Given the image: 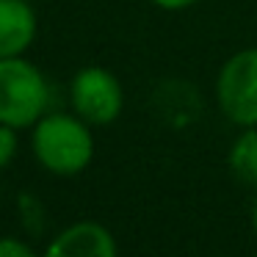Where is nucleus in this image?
<instances>
[{"mask_svg": "<svg viewBox=\"0 0 257 257\" xmlns=\"http://www.w3.org/2000/svg\"><path fill=\"white\" fill-rule=\"evenodd\" d=\"M232 177L246 188H257V127H240L227 152Z\"/></svg>", "mask_w": 257, "mask_h": 257, "instance_id": "7", "label": "nucleus"}, {"mask_svg": "<svg viewBox=\"0 0 257 257\" xmlns=\"http://www.w3.org/2000/svg\"><path fill=\"white\" fill-rule=\"evenodd\" d=\"M0 257H42V254H36V249L28 246L25 240L6 235V238H0Z\"/></svg>", "mask_w": 257, "mask_h": 257, "instance_id": "9", "label": "nucleus"}, {"mask_svg": "<svg viewBox=\"0 0 257 257\" xmlns=\"http://www.w3.org/2000/svg\"><path fill=\"white\" fill-rule=\"evenodd\" d=\"M20 130L17 127H9V124H0V169L12 166L14 155L20 150V139H17Z\"/></svg>", "mask_w": 257, "mask_h": 257, "instance_id": "8", "label": "nucleus"}, {"mask_svg": "<svg viewBox=\"0 0 257 257\" xmlns=\"http://www.w3.org/2000/svg\"><path fill=\"white\" fill-rule=\"evenodd\" d=\"M42 257H119V246L105 224L83 218L64 227L45 246Z\"/></svg>", "mask_w": 257, "mask_h": 257, "instance_id": "5", "label": "nucleus"}, {"mask_svg": "<svg viewBox=\"0 0 257 257\" xmlns=\"http://www.w3.org/2000/svg\"><path fill=\"white\" fill-rule=\"evenodd\" d=\"M31 152L45 172L72 177L94 161L91 124L78 113H45L31 127Z\"/></svg>", "mask_w": 257, "mask_h": 257, "instance_id": "1", "label": "nucleus"}, {"mask_svg": "<svg viewBox=\"0 0 257 257\" xmlns=\"http://www.w3.org/2000/svg\"><path fill=\"white\" fill-rule=\"evenodd\" d=\"M152 6H158L161 12H185V9L196 6L199 0H150Z\"/></svg>", "mask_w": 257, "mask_h": 257, "instance_id": "10", "label": "nucleus"}, {"mask_svg": "<svg viewBox=\"0 0 257 257\" xmlns=\"http://www.w3.org/2000/svg\"><path fill=\"white\" fill-rule=\"evenodd\" d=\"M216 102L224 119L238 127H257V47H243L216 75Z\"/></svg>", "mask_w": 257, "mask_h": 257, "instance_id": "3", "label": "nucleus"}, {"mask_svg": "<svg viewBox=\"0 0 257 257\" xmlns=\"http://www.w3.org/2000/svg\"><path fill=\"white\" fill-rule=\"evenodd\" d=\"M251 227H254V235H257V202H254V210H251Z\"/></svg>", "mask_w": 257, "mask_h": 257, "instance_id": "11", "label": "nucleus"}, {"mask_svg": "<svg viewBox=\"0 0 257 257\" xmlns=\"http://www.w3.org/2000/svg\"><path fill=\"white\" fill-rule=\"evenodd\" d=\"M50 105V86L42 69L25 56L0 58V124L34 127Z\"/></svg>", "mask_w": 257, "mask_h": 257, "instance_id": "2", "label": "nucleus"}, {"mask_svg": "<svg viewBox=\"0 0 257 257\" xmlns=\"http://www.w3.org/2000/svg\"><path fill=\"white\" fill-rule=\"evenodd\" d=\"M69 102L72 113H78L91 127H105L122 116L124 108V91L119 78L105 67H83L75 72L69 83Z\"/></svg>", "mask_w": 257, "mask_h": 257, "instance_id": "4", "label": "nucleus"}, {"mask_svg": "<svg viewBox=\"0 0 257 257\" xmlns=\"http://www.w3.org/2000/svg\"><path fill=\"white\" fill-rule=\"evenodd\" d=\"M39 34V20L28 0H0V58L25 56Z\"/></svg>", "mask_w": 257, "mask_h": 257, "instance_id": "6", "label": "nucleus"}]
</instances>
